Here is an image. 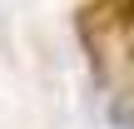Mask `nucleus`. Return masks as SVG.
Here are the masks:
<instances>
[{"instance_id":"f257e3e1","label":"nucleus","mask_w":134,"mask_h":129,"mask_svg":"<svg viewBox=\"0 0 134 129\" xmlns=\"http://www.w3.org/2000/svg\"><path fill=\"white\" fill-rule=\"evenodd\" d=\"M90 15H99L109 25H134V0H99Z\"/></svg>"}]
</instances>
